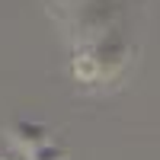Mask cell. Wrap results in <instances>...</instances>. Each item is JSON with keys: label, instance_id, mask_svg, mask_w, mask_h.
I'll return each instance as SVG.
<instances>
[{"label": "cell", "instance_id": "cell-1", "mask_svg": "<svg viewBox=\"0 0 160 160\" xmlns=\"http://www.w3.org/2000/svg\"><path fill=\"white\" fill-rule=\"evenodd\" d=\"M16 138H22L26 144H32V148H38V144H45V131L42 125H29V122H16Z\"/></svg>", "mask_w": 160, "mask_h": 160}, {"label": "cell", "instance_id": "cell-2", "mask_svg": "<svg viewBox=\"0 0 160 160\" xmlns=\"http://www.w3.org/2000/svg\"><path fill=\"white\" fill-rule=\"evenodd\" d=\"M29 160H64V151L55 148V144H38V148H32Z\"/></svg>", "mask_w": 160, "mask_h": 160}]
</instances>
